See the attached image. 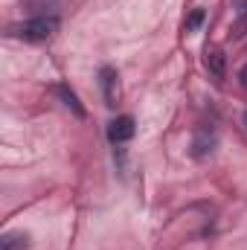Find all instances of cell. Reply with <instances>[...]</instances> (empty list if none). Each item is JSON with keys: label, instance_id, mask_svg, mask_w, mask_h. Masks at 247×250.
Masks as SVG:
<instances>
[{"label": "cell", "instance_id": "3", "mask_svg": "<svg viewBox=\"0 0 247 250\" xmlns=\"http://www.w3.org/2000/svg\"><path fill=\"white\" fill-rule=\"evenodd\" d=\"M212 148H215V134L209 131V128H201L195 137H192V146H189V154L195 157V160H201V157H206V154H212Z\"/></svg>", "mask_w": 247, "mask_h": 250}, {"label": "cell", "instance_id": "9", "mask_svg": "<svg viewBox=\"0 0 247 250\" xmlns=\"http://www.w3.org/2000/svg\"><path fill=\"white\" fill-rule=\"evenodd\" d=\"M239 82H242V87L247 90V64L242 67V73H239Z\"/></svg>", "mask_w": 247, "mask_h": 250}, {"label": "cell", "instance_id": "8", "mask_svg": "<svg viewBox=\"0 0 247 250\" xmlns=\"http://www.w3.org/2000/svg\"><path fill=\"white\" fill-rule=\"evenodd\" d=\"M204 18H206V12H204V9H192V15L186 18V32H198V29H201V23H204Z\"/></svg>", "mask_w": 247, "mask_h": 250}, {"label": "cell", "instance_id": "2", "mask_svg": "<svg viewBox=\"0 0 247 250\" xmlns=\"http://www.w3.org/2000/svg\"><path fill=\"white\" fill-rule=\"evenodd\" d=\"M134 131H137V125H134V117H117V120H111L108 123V140L114 143V146H123L128 143L131 137H134Z\"/></svg>", "mask_w": 247, "mask_h": 250}, {"label": "cell", "instance_id": "10", "mask_svg": "<svg viewBox=\"0 0 247 250\" xmlns=\"http://www.w3.org/2000/svg\"><path fill=\"white\" fill-rule=\"evenodd\" d=\"M245 125H247V114H245Z\"/></svg>", "mask_w": 247, "mask_h": 250}, {"label": "cell", "instance_id": "5", "mask_svg": "<svg viewBox=\"0 0 247 250\" xmlns=\"http://www.w3.org/2000/svg\"><path fill=\"white\" fill-rule=\"evenodd\" d=\"M206 70H209V76L212 79H224V73H227V62H224V53L218 50V47H206Z\"/></svg>", "mask_w": 247, "mask_h": 250}, {"label": "cell", "instance_id": "1", "mask_svg": "<svg viewBox=\"0 0 247 250\" xmlns=\"http://www.w3.org/2000/svg\"><path fill=\"white\" fill-rule=\"evenodd\" d=\"M59 32V18L56 15H38V18H29L18 26H12V35L21 38V41H29V44H41L47 38H53Z\"/></svg>", "mask_w": 247, "mask_h": 250}, {"label": "cell", "instance_id": "4", "mask_svg": "<svg viewBox=\"0 0 247 250\" xmlns=\"http://www.w3.org/2000/svg\"><path fill=\"white\" fill-rule=\"evenodd\" d=\"M99 84H102V93H105V105H117V70L114 67H102L99 70Z\"/></svg>", "mask_w": 247, "mask_h": 250}, {"label": "cell", "instance_id": "6", "mask_svg": "<svg viewBox=\"0 0 247 250\" xmlns=\"http://www.w3.org/2000/svg\"><path fill=\"white\" fill-rule=\"evenodd\" d=\"M56 96L62 99L64 108H70V111H73V114H76L79 120H84V108H82L79 96H76V93L70 90V84H64V82H62V84H56Z\"/></svg>", "mask_w": 247, "mask_h": 250}, {"label": "cell", "instance_id": "7", "mask_svg": "<svg viewBox=\"0 0 247 250\" xmlns=\"http://www.w3.org/2000/svg\"><path fill=\"white\" fill-rule=\"evenodd\" d=\"M29 248V239L23 233H3L0 239V250H26Z\"/></svg>", "mask_w": 247, "mask_h": 250}]
</instances>
